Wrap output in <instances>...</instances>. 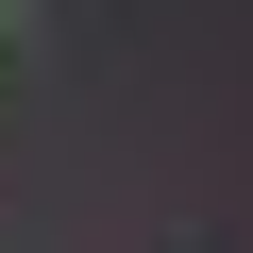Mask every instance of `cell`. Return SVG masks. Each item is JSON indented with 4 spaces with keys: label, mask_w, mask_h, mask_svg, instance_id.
Returning a JSON list of instances; mask_svg holds the SVG:
<instances>
[{
    "label": "cell",
    "mask_w": 253,
    "mask_h": 253,
    "mask_svg": "<svg viewBox=\"0 0 253 253\" xmlns=\"http://www.w3.org/2000/svg\"><path fill=\"white\" fill-rule=\"evenodd\" d=\"M0 34H34V0H0Z\"/></svg>",
    "instance_id": "6da1fadb"
}]
</instances>
